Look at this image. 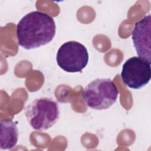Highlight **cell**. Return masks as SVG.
<instances>
[{
    "label": "cell",
    "instance_id": "obj_1",
    "mask_svg": "<svg viewBox=\"0 0 151 151\" xmlns=\"http://www.w3.org/2000/svg\"><path fill=\"white\" fill-rule=\"evenodd\" d=\"M56 32L52 17L38 11L27 14L17 25V38L19 45L31 50L50 42Z\"/></svg>",
    "mask_w": 151,
    "mask_h": 151
},
{
    "label": "cell",
    "instance_id": "obj_2",
    "mask_svg": "<svg viewBox=\"0 0 151 151\" xmlns=\"http://www.w3.org/2000/svg\"><path fill=\"white\" fill-rule=\"evenodd\" d=\"M25 114L33 129L45 131L54 126L59 119L58 103L50 97L36 98L26 107Z\"/></svg>",
    "mask_w": 151,
    "mask_h": 151
},
{
    "label": "cell",
    "instance_id": "obj_3",
    "mask_svg": "<svg viewBox=\"0 0 151 151\" xmlns=\"http://www.w3.org/2000/svg\"><path fill=\"white\" fill-rule=\"evenodd\" d=\"M119 91L110 78H96L83 89L81 96L86 105L94 110H103L113 105L118 97Z\"/></svg>",
    "mask_w": 151,
    "mask_h": 151
},
{
    "label": "cell",
    "instance_id": "obj_4",
    "mask_svg": "<svg viewBox=\"0 0 151 151\" xmlns=\"http://www.w3.org/2000/svg\"><path fill=\"white\" fill-rule=\"evenodd\" d=\"M86 47L76 41L64 43L58 50L56 60L58 65L68 73L80 72L88 61Z\"/></svg>",
    "mask_w": 151,
    "mask_h": 151
},
{
    "label": "cell",
    "instance_id": "obj_5",
    "mask_svg": "<svg viewBox=\"0 0 151 151\" xmlns=\"http://www.w3.org/2000/svg\"><path fill=\"white\" fill-rule=\"evenodd\" d=\"M120 76L123 82L129 88H143L151 78L150 63L141 57H132L123 64Z\"/></svg>",
    "mask_w": 151,
    "mask_h": 151
},
{
    "label": "cell",
    "instance_id": "obj_6",
    "mask_svg": "<svg viewBox=\"0 0 151 151\" xmlns=\"http://www.w3.org/2000/svg\"><path fill=\"white\" fill-rule=\"evenodd\" d=\"M151 17L148 14L136 22L132 33V39L136 53L149 63H151L150 45Z\"/></svg>",
    "mask_w": 151,
    "mask_h": 151
},
{
    "label": "cell",
    "instance_id": "obj_7",
    "mask_svg": "<svg viewBox=\"0 0 151 151\" xmlns=\"http://www.w3.org/2000/svg\"><path fill=\"white\" fill-rule=\"evenodd\" d=\"M0 149L1 150L12 149L18 140V129L17 124L11 120L1 119Z\"/></svg>",
    "mask_w": 151,
    "mask_h": 151
}]
</instances>
